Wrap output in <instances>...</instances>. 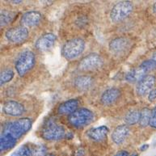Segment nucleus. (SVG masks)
Returning <instances> with one entry per match:
<instances>
[{"instance_id": "1", "label": "nucleus", "mask_w": 156, "mask_h": 156, "mask_svg": "<svg viewBox=\"0 0 156 156\" xmlns=\"http://www.w3.org/2000/svg\"><path fill=\"white\" fill-rule=\"evenodd\" d=\"M32 124V120L28 117L18 119L16 121L7 123L4 126L2 133H8L17 140L30 130Z\"/></svg>"}, {"instance_id": "2", "label": "nucleus", "mask_w": 156, "mask_h": 156, "mask_svg": "<svg viewBox=\"0 0 156 156\" xmlns=\"http://www.w3.org/2000/svg\"><path fill=\"white\" fill-rule=\"evenodd\" d=\"M85 49V42L81 38H74L68 41L63 44L62 54L67 60L76 58L83 52Z\"/></svg>"}, {"instance_id": "3", "label": "nucleus", "mask_w": 156, "mask_h": 156, "mask_svg": "<svg viewBox=\"0 0 156 156\" xmlns=\"http://www.w3.org/2000/svg\"><path fill=\"white\" fill-rule=\"evenodd\" d=\"M66 129L62 126L57 124L55 121L49 120L43 126L41 135L47 141H58L66 137Z\"/></svg>"}, {"instance_id": "4", "label": "nucleus", "mask_w": 156, "mask_h": 156, "mask_svg": "<svg viewBox=\"0 0 156 156\" xmlns=\"http://www.w3.org/2000/svg\"><path fill=\"white\" fill-rule=\"evenodd\" d=\"M36 57L33 52L25 50L22 52L16 62V70L20 76L25 75L35 66Z\"/></svg>"}, {"instance_id": "5", "label": "nucleus", "mask_w": 156, "mask_h": 156, "mask_svg": "<svg viewBox=\"0 0 156 156\" xmlns=\"http://www.w3.org/2000/svg\"><path fill=\"white\" fill-rule=\"evenodd\" d=\"M93 120V112L87 108H79L68 117L70 125L76 128H82L88 126Z\"/></svg>"}, {"instance_id": "6", "label": "nucleus", "mask_w": 156, "mask_h": 156, "mask_svg": "<svg viewBox=\"0 0 156 156\" xmlns=\"http://www.w3.org/2000/svg\"><path fill=\"white\" fill-rule=\"evenodd\" d=\"M133 3L129 1H121L113 6L110 12V19L114 23L124 20L133 12Z\"/></svg>"}, {"instance_id": "7", "label": "nucleus", "mask_w": 156, "mask_h": 156, "mask_svg": "<svg viewBox=\"0 0 156 156\" xmlns=\"http://www.w3.org/2000/svg\"><path fill=\"white\" fill-rule=\"evenodd\" d=\"M103 65L102 58L97 54H90L81 60L79 64V69L83 71L96 70Z\"/></svg>"}, {"instance_id": "8", "label": "nucleus", "mask_w": 156, "mask_h": 156, "mask_svg": "<svg viewBox=\"0 0 156 156\" xmlns=\"http://www.w3.org/2000/svg\"><path fill=\"white\" fill-rule=\"evenodd\" d=\"M5 35L9 41L13 43H20L28 38V30L24 26H17L8 29Z\"/></svg>"}, {"instance_id": "9", "label": "nucleus", "mask_w": 156, "mask_h": 156, "mask_svg": "<svg viewBox=\"0 0 156 156\" xmlns=\"http://www.w3.org/2000/svg\"><path fill=\"white\" fill-rule=\"evenodd\" d=\"M56 41L57 37L55 34L51 33H44L37 40L35 43V47L39 51H48L54 47Z\"/></svg>"}, {"instance_id": "10", "label": "nucleus", "mask_w": 156, "mask_h": 156, "mask_svg": "<svg viewBox=\"0 0 156 156\" xmlns=\"http://www.w3.org/2000/svg\"><path fill=\"white\" fill-rule=\"evenodd\" d=\"M155 84V77L154 75H148L145 76L140 82L137 83L136 87V92L138 96H143L153 90Z\"/></svg>"}, {"instance_id": "11", "label": "nucleus", "mask_w": 156, "mask_h": 156, "mask_svg": "<svg viewBox=\"0 0 156 156\" xmlns=\"http://www.w3.org/2000/svg\"><path fill=\"white\" fill-rule=\"evenodd\" d=\"M108 47L112 54H124L130 47V41L126 37H117L110 41Z\"/></svg>"}, {"instance_id": "12", "label": "nucleus", "mask_w": 156, "mask_h": 156, "mask_svg": "<svg viewBox=\"0 0 156 156\" xmlns=\"http://www.w3.org/2000/svg\"><path fill=\"white\" fill-rule=\"evenodd\" d=\"M2 110L7 115H9L12 117H19L24 112V107L23 105H21L20 103L17 101L8 100L4 103Z\"/></svg>"}, {"instance_id": "13", "label": "nucleus", "mask_w": 156, "mask_h": 156, "mask_svg": "<svg viewBox=\"0 0 156 156\" xmlns=\"http://www.w3.org/2000/svg\"><path fill=\"white\" fill-rule=\"evenodd\" d=\"M41 20V14L36 11L24 13L21 18V23L26 28H33L37 26Z\"/></svg>"}, {"instance_id": "14", "label": "nucleus", "mask_w": 156, "mask_h": 156, "mask_svg": "<svg viewBox=\"0 0 156 156\" xmlns=\"http://www.w3.org/2000/svg\"><path fill=\"white\" fill-rule=\"evenodd\" d=\"M79 101L76 99H71L62 103L58 106V112L61 115H71L78 110Z\"/></svg>"}, {"instance_id": "15", "label": "nucleus", "mask_w": 156, "mask_h": 156, "mask_svg": "<svg viewBox=\"0 0 156 156\" xmlns=\"http://www.w3.org/2000/svg\"><path fill=\"white\" fill-rule=\"evenodd\" d=\"M129 133V129L127 125H121L117 126L112 132L111 136L112 140L115 144L121 145L126 139V137H128Z\"/></svg>"}, {"instance_id": "16", "label": "nucleus", "mask_w": 156, "mask_h": 156, "mask_svg": "<svg viewBox=\"0 0 156 156\" xmlns=\"http://www.w3.org/2000/svg\"><path fill=\"white\" fill-rule=\"evenodd\" d=\"M121 96V91L117 88H109L104 91V93L102 94L100 100L104 105H111L112 104H114L116 101L119 99Z\"/></svg>"}, {"instance_id": "17", "label": "nucleus", "mask_w": 156, "mask_h": 156, "mask_svg": "<svg viewBox=\"0 0 156 156\" xmlns=\"http://www.w3.org/2000/svg\"><path fill=\"white\" fill-rule=\"evenodd\" d=\"M108 133V129L107 126H101L89 129L87 133V135L93 141L100 142L107 137Z\"/></svg>"}, {"instance_id": "18", "label": "nucleus", "mask_w": 156, "mask_h": 156, "mask_svg": "<svg viewBox=\"0 0 156 156\" xmlns=\"http://www.w3.org/2000/svg\"><path fill=\"white\" fill-rule=\"evenodd\" d=\"M147 71L141 66L134 68L131 70L126 75V79L129 83H138L142 80L145 76H147Z\"/></svg>"}, {"instance_id": "19", "label": "nucleus", "mask_w": 156, "mask_h": 156, "mask_svg": "<svg viewBox=\"0 0 156 156\" xmlns=\"http://www.w3.org/2000/svg\"><path fill=\"white\" fill-rule=\"evenodd\" d=\"M93 85V79L89 75H81L75 79V86L80 91H87Z\"/></svg>"}, {"instance_id": "20", "label": "nucleus", "mask_w": 156, "mask_h": 156, "mask_svg": "<svg viewBox=\"0 0 156 156\" xmlns=\"http://www.w3.org/2000/svg\"><path fill=\"white\" fill-rule=\"evenodd\" d=\"M17 140L8 133H2L0 137V151H4L7 150L12 149L16 144Z\"/></svg>"}, {"instance_id": "21", "label": "nucleus", "mask_w": 156, "mask_h": 156, "mask_svg": "<svg viewBox=\"0 0 156 156\" xmlns=\"http://www.w3.org/2000/svg\"><path fill=\"white\" fill-rule=\"evenodd\" d=\"M140 120V112L137 110H132L125 116L124 121L126 125L133 126L137 123H139Z\"/></svg>"}, {"instance_id": "22", "label": "nucleus", "mask_w": 156, "mask_h": 156, "mask_svg": "<svg viewBox=\"0 0 156 156\" xmlns=\"http://www.w3.org/2000/svg\"><path fill=\"white\" fill-rule=\"evenodd\" d=\"M15 12L11 11H2L1 16H0V25L1 27L9 24L14 20Z\"/></svg>"}, {"instance_id": "23", "label": "nucleus", "mask_w": 156, "mask_h": 156, "mask_svg": "<svg viewBox=\"0 0 156 156\" xmlns=\"http://www.w3.org/2000/svg\"><path fill=\"white\" fill-rule=\"evenodd\" d=\"M151 116V111L147 108H145L140 112L139 125L141 127H147L149 125Z\"/></svg>"}, {"instance_id": "24", "label": "nucleus", "mask_w": 156, "mask_h": 156, "mask_svg": "<svg viewBox=\"0 0 156 156\" xmlns=\"http://www.w3.org/2000/svg\"><path fill=\"white\" fill-rule=\"evenodd\" d=\"M14 71L11 69H6L1 72L0 75V85L2 86L3 84L10 82L14 77Z\"/></svg>"}, {"instance_id": "25", "label": "nucleus", "mask_w": 156, "mask_h": 156, "mask_svg": "<svg viewBox=\"0 0 156 156\" xmlns=\"http://www.w3.org/2000/svg\"><path fill=\"white\" fill-rule=\"evenodd\" d=\"M11 156H33V153L27 145H23L15 151Z\"/></svg>"}, {"instance_id": "26", "label": "nucleus", "mask_w": 156, "mask_h": 156, "mask_svg": "<svg viewBox=\"0 0 156 156\" xmlns=\"http://www.w3.org/2000/svg\"><path fill=\"white\" fill-rule=\"evenodd\" d=\"M47 148L44 145H37L32 151L33 156H45Z\"/></svg>"}, {"instance_id": "27", "label": "nucleus", "mask_w": 156, "mask_h": 156, "mask_svg": "<svg viewBox=\"0 0 156 156\" xmlns=\"http://www.w3.org/2000/svg\"><path fill=\"white\" fill-rule=\"evenodd\" d=\"M141 67H142L147 72L150 71V70H152L156 68V62H154V61L152 59H150V60H147L143 62L140 65Z\"/></svg>"}, {"instance_id": "28", "label": "nucleus", "mask_w": 156, "mask_h": 156, "mask_svg": "<svg viewBox=\"0 0 156 156\" xmlns=\"http://www.w3.org/2000/svg\"><path fill=\"white\" fill-rule=\"evenodd\" d=\"M149 126L153 129H156V107L151 111V116Z\"/></svg>"}, {"instance_id": "29", "label": "nucleus", "mask_w": 156, "mask_h": 156, "mask_svg": "<svg viewBox=\"0 0 156 156\" xmlns=\"http://www.w3.org/2000/svg\"><path fill=\"white\" fill-rule=\"evenodd\" d=\"M148 99L150 101H154L156 99V88L153 89L150 91L149 95H148Z\"/></svg>"}, {"instance_id": "30", "label": "nucleus", "mask_w": 156, "mask_h": 156, "mask_svg": "<svg viewBox=\"0 0 156 156\" xmlns=\"http://www.w3.org/2000/svg\"><path fill=\"white\" fill-rule=\"evenodd\" d=\"M114 156H129V154L126 151H121L117 152Z\"/></svg>"}, {"instance_id": "31", "label": "nucleus", "mask_w": 156, "mask_h": 156, "mask_svg": "<svg viewBox=\"0 0 156 156\" xmlns=\"http://www.w3.org/2000/svg\"><path fill=\"white\" fill-rule=\"evenodd\" d=\"M148 148H149V145L144 144V145H142V147H140V151H147Z\"/></svg>"}, {"instance_id": "32", "label": "nucleus", "mask_w": 156, "mask_h": 156, "mask_svg": "<svg viewBox=\"0 0 156 156\" xmlns=\"http://www.w3.org/2000/svg\"><path fill=\"white\" fill-rule=\"evenodd\" d=\"M152 60L154 61V62H156V52L153 54V56H152Z\"/></svg>"}, {"instance_id": "33", "label": "nucleus", "mask_w": 156, "mask_h": 156, "mask_svg": "<svg viewBox=\"0 0 156 156\" xmlns=\"http://www.w3.org/2000/svg\"><path fill=\"white\" fill-rule=\"evenodd\" d=\"M153 12H154V13H156V2H154V5H153Z\"/></svg>"}, {"instance_id": "34", "label": "nucleus", "mask_w": 156, "mask_h": 156, "mask_svg": "<svg viewBox=\"0 0 156 156\" xmlns=\"http://www.w3.org/2000/svg\"><path fill=\"white\" fill-rule=\"evenodd\" d=\"M13 3H21L22 2V1H12Z\"/></svg>"}, {"instance_id": "35", "label": "nucleus", "mask_w": 156, "mask_h": 156, "mask_svg": "<svg viewBox=\"0 0 156 156\" xmlns=\"http://www.w3.org/2000/svg\"><path fill=\"white\" fill-rule=\"evenodd\" d=\"M129 156H138V154H136V153H133V154H132L131 155H129Z\"/></svg>"}, {"instance_id": "36", "label": "nucleus", "mask_w": 156, "mask_h": 156, "mask_svg": "<svg viewBox=\"0 0 156 156\" xmlns=\"http://www.w3.org/2000/svg\"><path fill=\"white\" fill-rule=\"evenodd\" d=\"M45 156H55L54 154H47Z\"/></svg>"}]
</instances>
